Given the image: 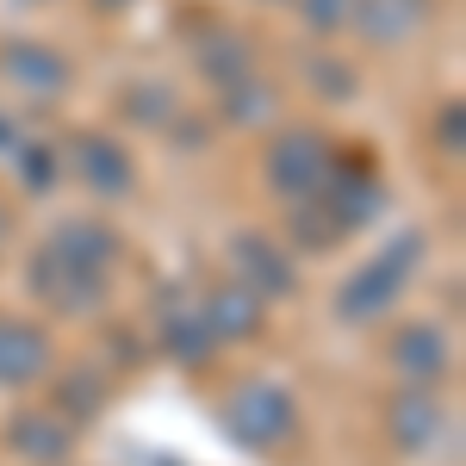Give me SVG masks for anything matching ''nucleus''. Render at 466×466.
I'll return each mask as SVG.
<instances>
[{
    "label": "nucleus",
    "mask_w": 466,
    "mask_h": 466,
    "mask_svg": "<svg viewBox=\"0 0 466 466\" xmlns=\"http://www.w3.org/2000/svg\"><path fill=\"white\" fill-rule=\"evenodd\" d=\"M292 430V404L280 386H243V392L230 398V435L237 441H249V448H268V441H280Z\"/></svg>",
    "instance_id": "obj_1"
},
{
    "label": "nucleus",
    "mask_w": 466,
    "mask_h": 466,
    "mask_svg": "<svg viewBox=\"0 0 466 466\" xmlns=\"http://www.w3.org/2000/svg\"><path fill=\"white\" fill-rule=\"evenodd\" d=\"M44 367H50L44 336L25 323H0V386H32Z\"/></svg>",
    "instance_id": "obj_2"
},
{
    "label": "nucleus",
    "mask_w": 466,
    "mask_h": 466,
    "mask_svg": "<svg viewBox=\"0 0 466 466\" xmlns=\"http://www.w3.org/2000/svg\"><path fill=\"white\" fill-rule=\"evenodd\" d=\"M398 274H404L398 261H380V268H367L355 287L342 292V311H349V318H373V311H380V305H386V299L398 292Z\"/></svg>",
    "instance_id": "obj_3"
},
{
    "label": "nucleus",
    "mask_w": 466,
    "mask_h": 466,
    "mask_svg": "<svg viewBox=\"0 0 466 466\" xmlns=\"http://www.w3.org/2000/svg\"><path fill=\"white\" fill-rule=\"evenodd\" d=\"M50 255H63V261H75V268H100V261L112 255V237L100 230V224H63V237H56Z\"/></svg>",
    "instance_id": "obj_4"
},
{
    "label": "nucleus",
    "mask_w": 466,
    "mask_h": 466,
    "mask_svg": "<svg viewBox=\"0 0 466 466\" xmlns=\"http://www.w3.org/2000/svg\"><path fill=\"white\" fill-rule=\"evenodd\" d=\"M392 360L410 373V380H435L441 373V336L435 329H410V336H398V349H392Z\"/></svg>",
    "instance_id": "obj_5"
},
{
    "label": "nucleus",
    "mask_w": 466,
    "mask_h": 466,
    "mask_svg": "<svg viewBox=\"0 0 466 466\" xmlns=\"http://www.w3.org/2000/svg\"><path fill=\"white\" fill-rule=\"evenodd\" d=\"M255 318H261V311H255L249 292L230 287V292H218V299H212V329H218V336H249Z\"/></svg>",
    "instance_id": "obj_6"
},
{
    "label": "nucleus",
    "mask_w": 466,
    "mask_h": 466,
    "mask_svg": "<svg viewBox=\"0 0 466 466\" xmlns=\"http://www.w3.org/2000/svg\"><path fill=\"white\" fill-rule=\"evenodd\" d=\"M323 168V144L318 137H299V149L280 144L274 149V175H280V187H292V175H318Z\"/></svg>",
    "instance_id": "obj_7"
},
{
    "label": "nucleus",
    "mask_w": 466,
    "mask_h": 466,
    "mask_svg": "<svg viewBox=\"0 0 466 466\" xmlns=\"http://www.w3.org/2000/svg\"><path fill=\"white\" fill-rule=\"evenodd\" d=\"M81 162H87V175H100V187H106V193H125L131 162H125L112 144H87V149H81Z\"/></svg>",
    "instance_id": "obj_8"
},
{
    "label": "nucleus",
    "mask_w": 466,
    "mask_h": 466,
    "mask_svg": "<svg viewBox=\"0 0 466 466\" xmlns=\"http://www.w3.org/2000/svg\"><path fill=\"white\" fill-rule=\"evenodd\" d=\"M6 69L25 75L19 87H56V81H63V63H56V56H44V50H13V56H6Z\"/></svg>",
    "instance_id": "obj_9"
},
{
    "label": "nucleus",
    "mask_w": 466,
    "mask_h": 466,
    "mask_svg": "<svg viewBox=\"0 0 466 466\" xmlns=\"http://www.w3.org/2000/svg\"><path fill=\"white\" fill-rule=\"evenodd\" d=\"M237 255H243V261H249L255 274H261V287H268V292H287V287H292V280H287V261H280V255L268 249V243H255V237H249V243H243Z\"/></svg>",
    "instance_id": "obj_10"
},
{
    "label": "nucleus",
    "mask_w": 466,
    "mask_h": 466,
    "mask_svg": "<svg viewBox=\"0 0 466 466\" xmlns=\"http://www.w3.org/2000/svg\"><path fill=\"white\" fill-rule=\"evenodd\" d=\"M404 13L417 19V13H423V0H373V6H367V32H373V37H398Z\"/></svg>",
    "instance_id": "obj_11"
}]
</instances>
